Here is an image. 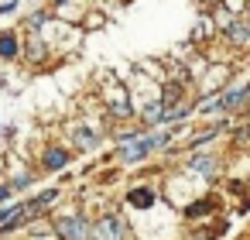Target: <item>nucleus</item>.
<instances>
[{
	"label": "nucleus",
	"mask_w": 250,
	"mask_h": 240,
	"mask_svg": "<svg viewBox=\"0 0 250 240\" xmlns=\"http://www.w3.org/2000/svg\"><path fill=\"white\" fill-rule=\"evenodd\" d=\"M127 144H124V151H120V158L124 161H141L144 154H151L154 148H161L168 137L165 134H151V137H144V141H137V137H124Z\"/></svg>",
	"instance_id": "1"
},
{
	"label": "nucleus",
	"mask_w": 250,
	"mask_h": 240,
	"mask_svg": "<svg viewBox=\"0 0 250 240\" xmlns=\"http://www.w3.org/2000/svg\"><path fill=\"white\" fill-rule=\"evenodd\" d=\"M96 240H124V223L120 219H103V223H96V233H93Z\"/></svg>",
	"instance_id": "2"
},
{
	"label": "nucleus",
	"mask_w": 250,
	"mask_h": 240,
	"mask_svg": "<svg viewBox=\"0 0 250 240\" xmlns=\"http://www.w3.org/2000/svg\"><path fill=\"white\" fill-rule=\"evenodd\" d=\"M59 233H62L65 240H79V237L86 233V226H83V219H72V216H62V219H59Z\"/></svg>",
	"instance_id": "3"
},
{
	"label": "nucleus",
	"mask_w": 250,
	"mask_h": 240,
	"mask_svg": "<svg viewBox=\"0 0 250 240\" xmlns=\"http://www.w3.org/2000/svg\"><path fill=\"white\" fill-rule=\"evenodd\" d=\"M247 96H250V86H240V89H233V93H226V96H223L219 103H212L209 110H219V107H240V103H243Z\"/></svg>",
	"instance_id": "4"
},
{
	"label": "nucleus",
	"mask_w": 250,
	"mask_h": 240,
	"mask_svg": "<svg viewBox=\"0 0 250 240\" xmlns=\"http://www.w3.org/2000/svg\"><path fill=\"white\" fill-rule=\"evenodd\" d=\"M127 202L137 206V209H147V206H154V192H151V189H134V192L127 196Z\"/></svg>",
	"instance_id": "5"
},
{
	"label": "nucleus",
	"mask_w": 250,
	"mask_h": 240,
	"mask_svg": "<svg viewBox=\"0 0 250 240\" xmlns=\"http://www.w3.org/2000/svg\"><path fill=\"white\" fill-rule=\"evenodd\" d=\"M229 42H233V45H240V48H247V45H250V28H247L243 21L229 24Z\"/></svg>",
	"instance_id": "6"
},
{
	"label": "nucleus",
	"mask_w": 250,
	"mask_h": 240,
	"mask_svg": "<svg viewBox=\"0 0 250 240\" xmlns=\"http://www.w3.org/2000/svg\"><path fill=\"white\" fill-rule=\"evenodd\" d=\"M18 55V38L14 35H0V59H14Z\"/></svg>",
	"instance_id": "7"
},
{
	"label": "nucleus",
	"mask_w": 250,
	"mask_h": 240,
	"mask_svg": "<svg viewBox=\"0 0 250 240\" xmlns=\"http://www.w3.org/2000/svg\"><path fill=\"white\" fill-rule=\"evenodd\" d=\"M65 161H69V154H65L62 148H52V151L45 154V168H62Z\"/></svg>",
	"instance_id": "8"
},
{
	"label": "nucleus",
	"mask_w": 250,
	"mask_h": 240,
	"mask_svg": "<svg viewBox=\"0 0 250 240\" xmlns=\"http://www.w3.org/2000/svg\"><path fill=\"white\" fill-rule=\"evenodd\" d=\"M192 168H195L199 175H212V158H206V154H202V158H195V161H192Z\"/></svg>",
	"instance_id": "9"
},
{
	"label": "nucleus",
	"mask_w": 250,
	"mask_h": 240,
	"mask_svg": "<svg viewBox=\"0 0 250 240\" xmlns=\"http://www.w3.org/2000/svg\"><path fill=\"white\" fill-rule=\"evenodd\" d=\"M147 124H158V120H165V113H161V107H147Z\"/></svg>",
	"instance_id": "10"
},
{
	"label": "nucleus",
	"mask_w": 250,
	"mask_h": 240,
	"mask_svg": "<svg viewBox=\"0 0 250 240\" xmlns=\"http://www.w3.org/2000/svg\"><path fill=\"white\" fill-rule=\"evenodd\" d=\"M178 96H182V86H168L165 89V103H175Z\"/></svg>",
	"instance_id": "11"
},
{
	"label": "nucleus",
	"mask_w": 250,
	"mask_h": 240,
	"mask_svg": "<svg viewBox=\"0 0 250 240\" xmlns=\"http://www.w3.org/2000/svg\"><path fill=\"white\" fill-rule=\"evenodd\" d=\"M28 182H31V178H28V175H18V178H14V189H24V185H28Z\"/></svg>",
	"instance_id": "12"
},
{
	"label": "nucleus",
	"mask_w": 250,
	"mask_h": 240,
	"mask_svg": "<svg viewBox=\"0 0 250 240\" xmlns=\"http://www.w3.org/2000/svg\"><path fill=\"white\" fill-rule=\"evenodd\" d=\"M7 196H11V189H7V185H0V202H4Z\"/></svg>",
	"instance_id": "13"
},
{
	"label": "nucleus",
	"mask_w": 250,
	"mask_h": 240,
	"mask_svg": "<svg viewBox=\"0 0 250 240\" xmlns=\"http://www.w3.org/2000/svg\"><path fill=\"white\" fill-rule=\"evenodd\" d=\"M243 24H247V28H250V7H247V14H243Z\"/></svg>",
	"instance_id": "14"
},
{
	"label": "nucleus",
	"mask_w": 250,
	"mask_h": 240,
	"mask_svg": "<svg viewBox=\"0 0 250 240\" xmlns=\"http://www.w3.org/2000/svg\"><path fill=\"white\" fill-rule=\"evenodd\" d=\"M55 4H65V0H55Z\"/></svg>",
	"instance_id": "15"
}]
</instances>
